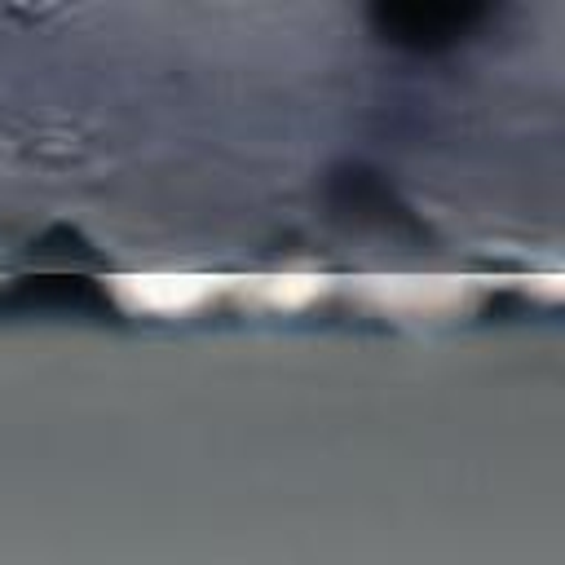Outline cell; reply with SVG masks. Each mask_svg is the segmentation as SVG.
Instances as JSON below:
<instances>
[{"instance_id":"obj_1","label":"cell","mask_w":565,"mask_h":565,"mask_svg":"<svg viewBox=\"0 0 565 565\" xmlns=\"http://www.w3.org/2000/svg\"><path fill=\"white\" fill-rule=\"evenodd\" d=\"M468 18H477V9H393L388 13V22H415V26H402V31H393V40H415V44H433L437 35H459L463 31V22Z\"/></svg>"}]
</instances>
